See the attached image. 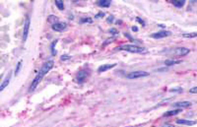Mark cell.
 I'll use <instances>...</instances> for the list:
<instances>
[{"label": "cell", "mask_w": 197, "mask_h": 127, "mask_svg": "<svg viewBox=\"0 0 197 127\" xmlns=\"http://www.w3.org/2000/svg\"><path fill=\"white\" fill-rule=\"evenodd\" d=\"M53 66H54L53 60H48V61L45 62V64H42L41 68L40 69V71L37 72V76L34 78V80L32 81L31 85H30L29 93H32V92H34V91L36 90V88H37V85L40 84V82L42 80V78L45 77L46 74L48 73L50 70L53 68Z\"/></svg>", "instance_id": "1"}, {"label": "cell", "mask_w": 197, "mask_h": 127, "mask_svg": "<svg viewBox=\"0 0 197 127\" xmlns=\"http://www.w3.org/2000/svg\"><path fill=\"white\" fill-rule=\"evenodd\" d=\"M117 49L119 50H125L128 52H131V53H145L147 52L146 48L138 46V45H124L117 47Z\"/></svg>", "instance_id": "2"}, {"label": "cell", "mask_w": 197, "mask_h": 127, "mask_svg": "<svg viewBox=\"0 0 197 127\" xmlns=\"http://www.w3.org/2000/svg\"><path fill=\"white\" fill-rule=\"evenodd\" d=\"M147 76H149V73L146 71H133V72L126 74V78L130 79V80L143 78V77H147Z\"/></svg>", "instance_id": "3"}, {"label": "cell", "mask_w": 197, "mask_h": 127, "mask_svg": "<svg viewBox=\"0 0 197 127\" xmlns=\"http://www.w3.org/2000/svg\"><path fill=\"white\" fill-rule=\"evenodd\" d=\"M30 25H31V20H30V17L27 16L24 23V29H23V37H22L23 42H26L27 38H28V35H29V31H30Z\"/></svg>", "instance_id": "4"}, {"label": "cell", "mask_w": 197, "mask_h": 127, "mask_svg": "<svg viewBox=\"0 0 197 127\" xmlns=\"http://www.w3.org/2000/svg\"><path fill=\"white\" fill-rule=\"evenodd\" d=\"M189 51H190L189 48H186V47H177V48L172 49L171 51H166V50H165V52H167V53L176 54L177 56H184V55L189 53Z\"/></svg>", "instance_id": "5"}, {"label": "cell", "mask_w": 197, "mask_h": 127, "mask_svg": "<svg viewBox=\"0 0 197 127\" xmlns=\"http://www.w3.org/2000/svg\"><path fill=\"white\" fill-rule=\"evenodd\" d=\"M51 28L55 32H62V31L67 29V24L62 23V22H56V23H53L51 25Z\"/></svg>", "instance_id": "6"}, {"label": "cell", "mask_w": 197, "mask_h": 127, "mask_svg": "<svg viewBox=\"0 0 197 127\" xmlns=\"http://www.w3.org/2000/svg\"><path fill=\"white\" fill-rule=\"evenodd\" d=\"M171 35H172V33H171L169 31H160V32H158V33L152 34L151 37H152L153 38L159 40V38H163V37H168V36H171Z\"/></svg>", "instance_id": "7"}, {"label": "cell", "mask_w": 197, "mask_h": 127, "mask_svg": "<svg viewBox=\"0 0 197 127\" xmlns=\"http://www.w3.org/2000/svg\"><path fill=\"white\" fill-rule=\"evenodd\" d=\"M88 74H89L88 71H86V70H81V71L77 74V76H76V81L78 83H80V84H82V83L86 80Z\"/></svg>", "instance_id": "8"}, {"label": "cell", "mask_w": 197, "mask_h": 127, "mask_svg": "<svg viewBox=\"0 0 197 127\" xmlns=\"http://www.w3.org/2000/svg\"><path fill=\"white\" fill-rule=\"evenodd\" d=\"M116 66V63H112V64H103V65L100 66L98 68V73H103V72H106L107 70L111 69Z\"/></svg>", "instance_id": "9"}, {"label": "cell", "mask_w": 197, "mask_h": 127, "mask_svg": "<svg viewBox=\"0 0 197 127\" xmlns=\"http://www.w3.org/2000/svg\"><path fill=\"white\" fill-rule=\"evenodd\" d=\"M177 124H181V125H188V126H191V125H195V124H196V121H194V120H188V119H177Z\"/></svg>", "instance_id": "10"}, {"label": "cell", "mask_w": 197, "mask_h": 127, "mask_svg": "<svg viewBox=\"0 0 197 127\" xmlns=\"http://www.w3.org/2000/svg\"><path fill=\"white\" fill-rule=\"evenodd\" d=\"M10 80H11V72L10 73H8V75H7V77L3 80V82H2V84H1V86H0V92H2V91L4 90L6 87L9 85V83H10Z\"/></svg>", "instance_id": "11"}, {"label": "cell", "mask_w": 197, "mask_h": 127, "mask_svg": "<svg viewBox=\"0 0 197 127\" xmlns=\"http://www.w3.org/2000/svg\"><path fill=\"white\" fill-rule=\"evenodd\" d=\"M191 106L190 102H179V103H173V107H178V108H183V107H189Z\"/></svg>", "instance_id": "12"}, {"label": "cell", "mask_w": 197, "mask_h": 127, "mask_svg": "<svg viewBox=\"0 0 197 127\" xmlns=\"http://www.w3.org/2000/svg\"><path fill=\"white\" fill-rule=\"evenodd\" d=\"M182 111V109L181 108H177V109H173V111H167L166 113H164V116H173V115H177L178 114L179 112H181Z\"/></svg>", "instance_id": "13"}, {"label": "cell", "mask_w": 197, "mask_h": 127, "mask_svg": "<svg viewBox=\"0 0 197 127\" xmlns=\"http://www.w3.org/2000/svg\"><path fill=\"white\" fill-rule=\"evenodd\" d=\"M97 4L100 7H106V8H107V7L111 6V1L110 0H100V1L97 2Z\"/></svg>", "instance_id": "14"}, {"label": "cell", "mask_w": 197, "mask_h": 127, "mask_svg": "<svg viewBox=\"0 0 197 127\" xmlns=\"http://www.w3.org/2000/svg\"><path fill=\"white\" fill-rule=\"evenodd\" d=\"M167 66H172V65H177L181 63V60H173V59H168V60H165L164 62Z\"/></svg>", "instance_id": "15"}, {"label": "cell", "mask_w": 197, "mask_h": 127, "mask_svg": "<svg viewBox=\"0 0 197 127\" xmlns=\"http://www.w3.org/2000/svg\"><path fill=\"white\" fill-rule=\"evenodd\" d=\"M172 3L173 6H176L177 8H181L182 6H184L185 1L184 0H173V1H172Z\"/></svg>", "instance_id": "16"}, {"label": "cell", "mask_w": 197, "mask_h": 127, "mask_svg": "<svg viewBox=\"0 0 197 127\" xmlns=\"http://www.w3.org/2000/svg\"><path fill=\"white\" fill-rule=\"evenodd\" d=\"M55 5L59 10H64V3L62 0H55Z\"/></svg>", "instance_id": "17"}, {"label": "cell", "mask_w": 197, "mask_h": 127, "mask_svg": "<svg viewBox=\"0 0 197 127\" xmlns=\"http://www.w3.org/2000/svg\"><path fill=\"white\" fill-rule=\"evenodd\" d=\"M183 37H187V38H192V37H197V33H185L182 35Z\"/></svg>", "instance_id": "18"}, {"label": "cell", "mask_w": 197, "mask_h": 127, "mask_svg": "<svg viewBox=\"0 0 197 127\" xmlns=\"http://www.w3.org/2000/svg\"><path fill=\"white\" fill-rule=\"evenodd\" d=\"M58 42V40H55V41L51 43V45H50V50H51V54L52 55H55L56 54V51H55V49H54V47H55V45Z\"/></svg>", "instance_id": "19"}, {"label": "cell", "mask_w": 197, "mask_h": 127, "mask_svg": "<svg viewBox=\"0 0 197 127\" xmlns=\"http://www.w3.org/2000/svg\"><path fill=\"white\" fill-rule=\"evenodd\" d=\"M21 67H22V60H20V61L18 62V64H17V66H16V69H15V75H16V76L19 74V72H20Z\"/></svg>", "instance_id": "20"}, {"label": "cell", "mask_w": 197, "mask_h": 127, "mask_svg": "<svg viewBox=\"0 0 197 127\" xmlns=\"http://www.w3.org/2000/svg\"><path fill=\"white\" fill-rule=\"evenodd\" d=\"M81 23H82V24H85V23L91 24V23H93V20H92L91 18H82V19H81Z\"/></svg>", "instance_id": "21"}, {"label": "cell", "mask_w": 197, "mask_h": 127, "mask_svg": "<svg viewBox=\"0 0 197 127\" xmlns=\"http://www.w3.org/2000/svg\"><path fill=\"white\" fill-rule=\"evenodd\" d=\"M70 58H71L70 55H68V54H64V55H62L60 59H61L62 61H65V60H69Z\"/></svg>", "instance_id": "22"}, {"label": "cell", "mask_w": 197, "mask_h": 127, "mask_svg": "<svg viewBox=\"0 0 197 127\" xmlns=\"http://www.w3.org/2000/svg\"><path fill=\"white\" fill-rule=\"evenodd\" d=\"M189 93H191V94H197V87L191 88V89L189 90Z\"/></svg>", "instance_id": "23"}, {"label": "cell", "mask_w": 197, "mask_h": 127, "mask_svg": "<svg viewBox=\"0 0 197 127\" xmlns=\"http://www.w3.org/2000/svg\"><path fill=\"white\" fill-rule=\"evenodd\" d=\"M136 21H137L138 23H140V24L142 25V26H145V21L142 20V19H140L139 17H137V18H136Z\"/></svg>", "instance_id": "24"}, {"label": "cell", "mask_w": 197, "mask_h": 127, "mask_svg": "<svg viewBox=\"0 0 197 127\" xmlns=\"http://www.w3.org/2000/svg\"><path fill=\"white\" fill-rule=\"evenodd\" d=\"M110 33L111 34V35H113V36H115V35H117V31L115 29H111V31H110Z\"/></svg>", "instance_id": "25"}, {"label": "cell", "mask_w": 197, "mask_h": 127, "mask_svg": "<svg viewBox=\"0 0 197 127\" xmlns=\"http://www.w3.org/2000/svg\"><path fill=\"white\" fill-rule=\"evenodd\" d=\"M182 89L181 88H177V89H172L171 90V92H182Z\"/></svg>", "instance_id": "26"}, {"label": "cell", "mask_w": 197, "mask_h": 127, "mask_svg": "<svg viewBox=\"0 0 197 127\" xmlns=\"http://www.w3.org/2000/svg\"><path fill=\"white\" fill-rule=\"evenodd\" d=\"M107 23H112V21H113V16H110L108 18H107Z\"/></svg>", "instance_id": "27"}, {"label": "cell", "mask_w": 197, "mask_h": 127, "mask_svg": "<svg viewBox=\"0 0 197 127\" xmlns=\"http://www.w3.org/2000/svg\"><path fill=\"white\" fill-rule=\"evenodd\" d=\"M101 16H105V13L103 12H100L98 15H96V18H101Z\"/></svg>", "instance_id": "28"}, {"label": "cell", "mask_w": 197, "mask_h": 127, "mask_svg": "<svg viewBox=\"0 0 197 127\" xmlns=\"http://www.w3.org/2000/svg\"><path fill=\"white\" fill-rule=\"evenodd\" d=\"M164 127H176L174 125H172V124H168V123H166L164 125Z\"/></svg>", "instance_id": "29"}, {"label": "cell", "mask_w": 197, "mask_h": 127, "mask_svg": "<svg viewBox=\"0 0 197 127\" xmlns=\"http://www.w3.org/2000/svg\"><path fill=\"white\" fill-rule=\"evenodd\" d=\"M132 31H133V32H137V31H138V28H137V27H132Z\"/></svg>", "instance_id": "30"}]
</instances>
